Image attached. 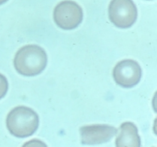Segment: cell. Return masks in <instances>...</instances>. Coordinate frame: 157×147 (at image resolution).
<instances>
[{
  "label": "cell",
  "instance_id": "obj_1",
  "mask_svg": "<svg viewBox=\"0 0 157 147\" xmlns=\"http://www.w3.org/2000/svg\"><path fill=\"white\" fill-rule=\"evenodd\" d=\"M45 50L35 45H26L16 53L14 66L16 70L25 76H33L41 73L47 64Z\"/></svg>",
  "mask_w": 157,
  "mask_h": 147
},
{
  "label": "cell",
  "instance_id": "obj_2",
  "mask_svg": "<svg viewBox=\"0 0 157 147\" xmlns=\"http://www.w3.org/2000/svg\"><path fill=\"white\" fill-rule=\"evenodd\" d=\"M39 126V117L32 109L20 106L11 110L6 118V127L11 135L18 138L32 136Z\"/></svg>",
  "mask_w": 157,
  "mask_h": 147
},
{
  "label": "cell",
  "instance_id": "obj_3",
  "mask_svg": "<svg viewBox=\"0 0 157 147\" xmlns=\"http://www.w3.org/2000/svg\"><path fill=\"white\" fill-rule=\"evenodd\" d=\"M138 11L133 0H112L109 6V18L116 27L128 28L136 21Z\"/></svg>",
  "mask_w": 157,
  "mask_h": 147
},
{
  "label": "cell",
  "instance_id": "obj_4",
  "mask_svg": "<svg viewBox=\"0 0 157 147\" xmlns=\"http://www.w3.org/2000/svg\"><path fill=\"white\" fill-rule=\"evenodd\" d=\"M54 19L60 28L65 30H73L82 21L83 11L75 2L63 1L56 6Z\"/></svg>",
  "mask_w": 157,
  "mask_h": 147
},
{
  "label": "cell",
  "instance_id": "obj_5",
  "mask_svg": "<svg viewBox=\"0 0 157 147\" xmlns=\"http://www.w3.org/2000/svg\"><path fill=\"white\" fill-rule=\"evenodd\" d=\"M142 71L140 64L133 60H124L117 63L113 70L116 83L123 88H132L140 81Z\"/></svg>",
  "mask_w": 157,
  "mask_h": 147
},
{
  "label": "cell",
  "instance_id": "obj_6",
  "mask_svg": "<svg viewBox=\"0 0 157 147\" xmlns=\"http://www.w3.org/2000/svg\"><path fill=\"white\" fill-rule=\"evenodd\" d=\"M117 133L113 126L98 124L82 127L80 128L81 142L83 145H98L108 142Z\"/></svg>",
  "mask_w": 157,
  "mask_h": 147
},
{
  "label": "cell",
  "instance_id": "obj_7",
  "mask_svg": "<svg viewBox=\"0 0 157 147\" xmlns=\"http://www.w3.org/2000/svg\"><path fill=\"white\" fill-rule=\"evenodd\" d=\"M141 140L136 126L132 122L121 124L116 139V146H140Z\"/></svg>",
  "mask_w": 157,
  "mask_h": 147
},
{
  "label": "cell",
  "instance_id": "obj_8",
  "mask_svg": "<svg viewBox=\"0 0 157 147\" xmlns=\"http://www.w3.org/2000/svg\"><path fill=\"white\" fill-rule=\"evenodd\" d=\"M8 89V83L6 77L0 74V100L6 94Z\"/></svg>",
  "mask_w": 157,
  "mask_h": 147
},
{
  "label": "cell",
  "instance_id": "obj_9",
  "mask_svg": "<svg viewBox=\"0 0 157 147\" xmlns=\"http://www.w3.org/2000/svg\"><path fill=\"white\" fill-rule=\"evenodd\" d=\"M8 0H0V5L4 4L5 3H6Z\"/></svg>",
  "mask_w": 157,
  "mask_h": 147
}]
</instances>
